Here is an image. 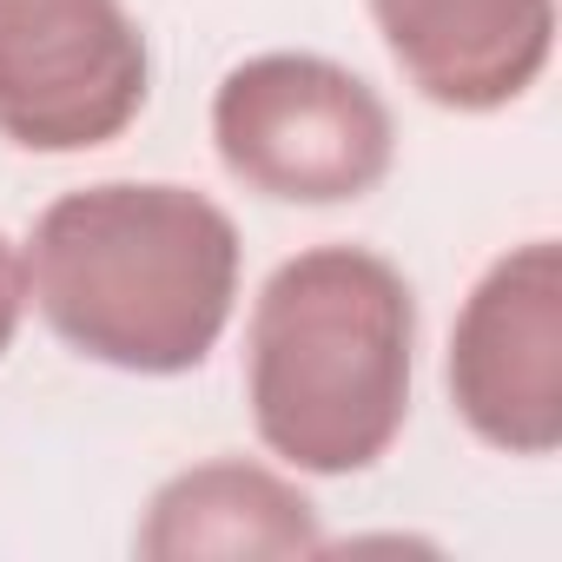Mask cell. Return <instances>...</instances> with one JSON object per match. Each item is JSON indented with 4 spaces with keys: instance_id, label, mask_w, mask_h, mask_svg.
Returning <instances> with one entry per match:
<instances>
[{
    "instance_id": "cell-4",
    "label": "cell",
    "mask_w": 562,
    "mask_h": 562,
    "mask_svg": "<svg viewBox=\"0 0 562 562\" xmlns=\"http://www.w3.org/2000/svg\"><path fill=\"white\" fill-rule=\"evenodd\" d=\"M153 100V47L126 0H0V139L21 153L113 146Z\"/></svg>"
},
{
    "instance_id": "cell-8",
    "label": "cell",
    "mask_w": 562,
    "mask_h": 562,
    "mask_svg": "<svg viewBox=\"0 0 562 562\" xmlns=\"http://www.w3.org/2000/svg\"><path fill=\"white\" fill-rule=\"evenodd\" d=\"M21 318H27V271H21V245L0 232V358L14 351Z\"/></svg>"
},
{
    "instance_id": "cell-7",
    "label": "cell",
    "mask_w": 562,
    "mask_h": 562,
    "mask_svg": "<svg viewBox=\"0 0 562 562\" xmlns=\"http://www.w3.org/2000/svg\"><path fill=\"white\" fill-rule=\"evenodd\" d=\"M139 562H299L325 555V516L285 463L205 457L172 470L133 529Z\"/></svg>"
},
{
    "instance_id": "cell-5",
    "label": "cell",
    "mask_w": 562,
    "mask_h": 562,
    "mask_svg": "<svg viewBox=\"0 0 562 562\" xmlns=\"http://www.w3.org/2000/svg\"><path fill=\"white\" fill-rule=\"evenodd\" d=\"M443 391L463 430L503 457L562 443V245L522 238L483 265L457 305Z\"/></svg>"
},
{
    "instance_id": "cell-2",
    "label": "cell",
    "mask_w": 562,
    "mask_h": 562,
    "mask_svg": "<svg viewBox=\"0 0 562 562\" xmlns=\"http://www.w3.org/2000/svg\"><path fill=\"white\" fill-rule=\"evenodd\" d=\"M417 292L371 245H305L251 299L245 411L299 476H364L411 424Z\"/></svg>"
},
{
    "instance_id": "cell-3",
    "label": "cell",
    "mask_w": 562,
    "mask_h": 562,
    "mask_svg": "<svg viewBox=\"0 0 562 562\" xmlns=\"http://www.w3.org/2000/svg\"><path fill=\"white\" fill-rule=\"evenodd\" d=\"M212 153L225 179L271 205H351L391 179L397 120L345 60L271 47L212 87Z\"/></svg>"
},
{
    "instance_id": "cell-1",
    "label": "cell",
    "mask_w": 562,
    "mask_h": 562,
    "mask_svg": "<svg viewBox=\"0 0 562 562\" xmlns=\"http://www.w3.org/2000/svg\"><path fill=\"white\" fill-rule=\"evenodd\" d=\"M21 271L27 305L74 358L126 378H186L238 312L245 238L199 186L100 179L41 205Z\"/></svg>"
},
{
    "instance_id": "cell-6",
    "label": "cell",
    "mask_w": 562,
    "mask_h": 562,
    "mask_svg": "<svg viewBox=\"0 0 562 562\" xmlns=\"http://www.w3.org/2000/svg\"><path fill=\"white\" fill-rule=\"evenodd\" d=\"M404 87L443 113H503L555 60V0H364Z\"/></svg>"
}]
</instances>
